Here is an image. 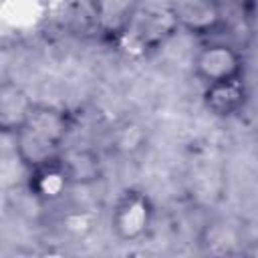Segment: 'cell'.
<instances>
[{"label":"cell","mask_w":258,"mask_h":258,"mask_svg":"<svg viewBox=\"0 0 258 258\" xmlns=\"http://www.w3.org/2000/svg\"><path fill=\"white\" fill-rule=\"evenodd\" d=\"M71 125V115L64 109L46 103H32L24 123L12 133L18 161L26 169H32L56 159L62 153Z\"/></svg>","instance_id":"6da1fadb"},{"label":"cell","mask_w":258,"mask_h":258,"mask_svg":"<svg viewBox=\"0 0 258 258\" xmlns=\"http://www.w3.org/2000/svg\"><path fill=\"white\" fill-rule=\"evenodd\" d=\"M179 28L173 4H141L127 12L115 30L119 50L129 56H149L161 48Z\"/></svg>","instance_id":"7a4b0ae2"},{"label":"cell","mask_w":258,"mask_h":258,"mask_svg":"<svg viewBox=\"0 0 258 258\" xmlns=\"http://www.w3.org/2000/svg\"><path fill=\"white\" fill-rule=\"evenodd\" d=\"M155 206L147 194L129 187L121 191L111 212V230L121 242H137L145 238L153 226Z\"/></svg>","instance_id":"3957f363"},{"label":"cell","mask_w":258,"mask_h":258,"mask_svg":"<svg viewBox=\"0 0 258 258\" xmlns=\"http://www.w3.org/2000/svg\"><path fill=\"white\" fill-rule=\"evenodd\" d=\"M194 77L206 87L220 81H230L244 77L246 58L230 42L208 38L196 52L191 62Z\"/></svg>","instance_id":"277c9868"},{"label":"cell","mask_w":258,"mask_h":258,"mask_svg":"<svg viewBox=\"0 0 258 258\" xmlns=\"http://www.w3.org/2000/svg\"><path fill=\"white\" fill-rule=\"evenodd\" d=\"M250 91L244 77L206 85L202 91V103L206 111L218 119H230L242 113L248 105Z\"/></svg>","instance_id":"5b68a950"},{"label":"cell","mask_w":258,"mask_h":258,"mask_svg":"<svg viewBox=\"0 0 258 258\" xmlns=\"http://www.w3.org/2000/svg\"><path fill=\"white\" fill-rule=\"evenodd\" d=\"M173 6L179 28L194 36L208 40L224 28V12L218 0H183Z\"/></svg>","instance_id":"8992f818"},{"label":"cell","mask_w":258,"mask_h":258,"mask_svg":"<svg viewBox=\"0 0 258 258\" xmlns=\"http://www.w3.org/2000/svg\"><path fill=\"white\" fill-rule=\"evenodd\" d=\"M73 185L71 173L60 159H50L46 163H40L32 169H28V191L38 200V202H58L69 187Z\"/></svg>","instance_id":"52a82bcc"},{"label":"cell","mask_w":258,"mask_h":258,"mask_svg":"<svg viewBox=\"0 0 258 258\" xmlns=\"http://www.w3.org/2000/svg\"><path fill=\"white\" fill-rule=\"evenodd\" d=\"M34 101L10 81H4L0 87V129L4 133H14L26 119Z\"/></svg>","instance_id":"ba28073f"},{"label":"cell","mask_w":258,"mask_h":258,"mask_svg":"<svg viewBox=\"0 0 258 258\" xmlns=\"http://www.w3.org/2000/svg\"><path fill=\"white\" fill-rule=\"evenodd\" d=\"M60 159L64 161L73 183H85L93 181L99 175V159L91 155L89 151H64L60 153Z\"/></svg>","instance_id":"9c48e42d"},{"label":"cell","mask_w":258,"mask_h":258,"mask_svg":"<svg viewBox=\"0 0 258 258\" xmlns=\"http://www.w3.org/2000/svg\"><path fill=\"white\" fill-rule=\"evenodd\" d=\"M236 6H240V8H244V10H250V8H254V6H258V0H232Z\"/></svg>","instance_id":"30bf717a"}]
</instances>
